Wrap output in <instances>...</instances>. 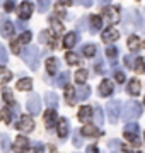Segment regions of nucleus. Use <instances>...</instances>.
Segmentation results:
<instances>
[{
	"label": "nucleus",
	"instance_id": "nucleus-45",
	"mask_svg": "<svg viewBox=\"0 0 145 153\" xmlns=\"http://www.w3.org/2000/svg\"><path fill=\"white\" fill-rule=\"evenodd\" d=\"M109 148L116 152L118 148H120V141H118V140H111V141H109Z\"/></svg>",
	"mask_w": 145,
	"mask_h": 153
},
{
	"label": "nucleus",
	"instance_id": "nucleus-43",
	"mask_svg": "<svg viewBox=\"0 0 145 153\" xmlns=\"http://www.w3.org/2000/svg\"><path fill=\"white\" fill-rule=\"evenodd\" d=\"M14 7H16V0H7L5 2V10L7 12H12L14 10Z\"/></svg>",
	"mask_w": 145,
	"mask_h": 153
},
{
	"label": "nucleus",
	"instance_id": "nucleus-52",
	"mask_svg": "<svg viewBox=\"0 0 145 153\" xmlns=\"http://www.w3.org/2000/svg\"><path fill=\"white\" fill-rule=\"evenodd\" d=\"M106 2H109V0H101V4H106Z\"/></svg>",
	"mask_w": 145,
	"mask_h": 153
},
{
	"label": "nucleus",
	"instance_id": "nucleus-3",
	"mask_svg": "<svg viewBox=\"0 0 145 153\" xmlns=\"http://www.w3.org/2000/svg\"><path fill=\"white\" fill-rule=\"evenodd\" d=\"M125 138L132 141L135 146H138L140 145V140H138V124L137 123H128V124L125 126V131H123Z\"/></svg>",
	"mask_w": 145,
	"mask_h": 153
},
{
	"label": "nucleus",
	"instance_id": "nucleus-1",
	"mask_svg": "<svg viewBox=\"0 0 145 153\" xmlns=\"http://www.w3.org/2000/svg\"><path fill=\"white\" fill-rule=\"evenodd\" d=\"M142 116V105L138 102H126L125 107H123V119L130 123V121L138 119Z\"/></svg>",
	"mask_w": 145,
	"mask_h": 153
},
{
	"label": "nucleus",
	"instance_id": "nucleus-7",
	"mask_svg": "<svg viewBox=\"0 0 145 153\" xmlns=\"http://www.w3.org/2000/svg\"><path fill=\"white\" fill-rule=\"evenodd\" d=\"M102 14H104V17H106L108 21H109V24H118L120 22V7H106L104 10H102Z\"/></svg>",
	"mask_w": 145,
	"mask_h": 153
},
{
	"label": "nucleus",
	"instance_id": "nucleus-9",
	"mask_svg": "<svg viewBox=\"0 0 145 153\" xmlns=\"http://www.w3.org/2000/svg\"><path fill=\"white\" fill-rule=\"evenodd\" d=\"M31 14H33V4L29 0H24L22 4H21V7L17 9V16H19V19L26 21V19L31 17Z\"/></svg>",
	"mask_w": 145,
	"mask_h": 153
},
{
	"label": "nucleus",
	"instance_id": "nucleus-23",
	"mask_svg": "<svg viewBox=\"0 0 145 153\" xmlns=\"http://www.w3.org/2000/svg\"><path fill=\"white\" fill-rule=\"evenodd\" d=\"M65 99H67L68 105L75 104V90H73L70 85H67V87H65Z\"/></svg>",
	"mask_w": 145,
	"mask_h": 153
},
{
	"label": "nucleus",
	"instance_id": "nucleus-50",
	"mask_svg": "<svg viewBox=\"0 0 145 153\" xmlns=\"http://www.w3.org/2000/svg\"><path fill=\"white\" fill-rule=\"evenodd\" d=\"M56 16H60V17H63V16H65V12H63V10H61V9H60V7H56Z\"/></svg>",
	"mask_w": 145,
	"mask_h": 153
},
{
	"label": "nucleus",
	"instance_id": "nucleus-6",
	"mask_svg": "<svg viewBox=\"0 0 145 153\" xmlns=\"http://www.w3.org/2000/svg\"><path fill=\"white\" fill-rule=\"evenodd\" d=\"M16 128L19 129V131H22V133H31L34 129L33 117H29V116H22V117H21V121L16 124Z\"/></svg>",
	"mask_w": 145,
	"mask_h": 153
},
{
	"label": "nucleus",
	"instance_id": "nucleus-13",
	"mask_svg": "<svg viewBox=\"0 0 145 153\" xmlns=\"http://www.w3.org/2000/svg\"><path fill=\"white\" fill-rule=\"evenodd\" d=\"M118 38H120V33H118L116 29H113V27H111V29H106V31L102 33V41H104L106 44L114 43Z\"/></svg>",
	"mask_w": 145,
	"mask_h": 153
},
{
	"label": "nucleus",
	"instance_id": "nucleus-12",
	"mask_svg": "<svg viewBox=\"0 0 145 153\" xmlns=\"http://www.w3.org/2000/svg\"><path fill=\"white\" fill-rule=\"evenodd\" d=\"M56 126H58V136H60V138H67L68 129H70L68 121L65 119V117H58V123H56Z\"/></svg>",
	"mask_w": 145,
	"mask_h": 153
},
{
	"label": "nucleus",
	"instance_id": "nucleus-34",
	"mask_svg": "<svg viewBox=\"0 0 145 153\" xmlns=\"http://www.w3.org/2000/svg\"><path fill=\"white\" fill-rule=\"evenodd\" d=\"M90 95V88L89 87H82V88H78L77 90V99H80V100H85V99Z\"/></svg>",
	"mask_w": 145,
	"mask_h": 153
},
{
	"label": "nucleus",
	"instance_id": "nucleus-46",
	"mask_svg": "<svg viewBox=\"0 0 145 153\" xmlns=\"http://www.w3.org/2000/svg\"><path fill=\"white\" fill-rule=\"evenodd\" d=\"M77 4H80V5H84V7H90L92 5V0H75Z\"/></svg>",
	"mask_w": 145,
	"mask_h": 153
},
{
	"label": "nucleus",
	"instance_id": "nucleus-24",
	"mask_svg": "<svg viewBox=\"0 0 145 153\" xmlns=\"http://www.w3.org/2000/svg\"><path fill=\"white\" fill-rule=\"evenodd\" d=\"M12 33H14V24L10 21H5L2 24V34L5 36V38H10Z\"/></svg>",
	"mask_w": 145,
	"mask_h": 153
},
{
	"label": "nucleus",
	"instance_id": "nucleus-51",
	"mask_svg": "<svg viewBox=\"0 0 145 153\" xmlns=\"http://www.w3.org/2000/svg\"><path fill=\"white\" fill-rule=\"evenodd\" d=\"M17 27H19V29H24V27H26V24H24V22H19V24H17Z\"/></svg>",
	"mask_w": 145,
	"mask_h": 153
},
{
	"label": "nucleus",
	"instance_id": "nucleus-4",
	"mask_svg": "<svg viewBox=\"0 0 145 153\" xmlns=\"http://www.w3.org/2000/svg\"><path fill=\"white\" fill-rule=\"evenodd\" d=\"M120 112H121V104L118 100H111L108 104V114H109V123L111 124H116L118 117H120Z\"/></svg>",
	"mask_w": 145,
	"mask_h": 153
},
{
	"label": "nucleus",
	"instance_id": "nucleus-32",
	"mask_svg": "<svg viewBox=\"0 0 145 153\" xmlns=\"http://www.w3.org/2000/svg\"><path fill=\"white\" fill-rule=\"evenodd\" d=\"M138 46H140L138 36H130V38H128V48L132 49V51H137V49H138Z\"/></svg>",
	"mask_w": 145,
	"mask_h": 153
},
{
	"label": "nucleus",
	"instance_id": "nucleus-31",
	"mask_svg": "<svg viewBox=\"0 0 145 153\" xmlns=\"http://www.w3.org/2000/svg\"><path fill=\"white\" fill-rule=\"evenodd\" d=\"M94 112H96V117H94V119H96V124H97V126H102V124H104V114H102V109H101L99 105H96V111H94Z\"/></svg>",
	"mask_w": 145,
	"mask_h": 153
},
{
	"label": "nucleus",
	"instance_id": "nucleus-5",
	"mask_svg": "<svg viewBox=\"0 0 145 153\" xmlns=\"http://www.w3.org/2000/svg\"><path fill=\"white\" fill-rule=\"evenodd\" d=\"M28 111L31 114H39L41 112V99L36 94H31L28 99Z\"/></svg>",
	"mask_w": 145,
	"mask_h": 153
},
{
	"label": "nucleus",
	"instance_id": "nucleus-30",
	"mask_svg": "<svg viewBox=\"0 0 145 153\" xmlns=\"http://www.w3.org/2000/svg\"><path fill=\"white\" fill-rule=\"evenodd\" d=\"M10 140H9V136L7 134H0V146H2V150L4 152H9L10 150Z\"/></svg>",
	"mask_w": 145,
	"mask_h": 153
},
{
	"label": "nucleus",
	"instance_id": "nucleus-16",
	"mask_svg": "<svg viewBox=\"0 0 145 153\" xmlns=\"http://www.w3.org/2000/svg\"><path fill=\"white\" fill-rule=\"evenodd\" d=\"M99 94L102 97H108V95H111L113 94V82L109 80H102L99 85Z\"/></svg>",
	"mask_w": 145,
	"mask_h": 153
},
{
	"label": "nucleus",
	"instance_id": "nucleus-54",
	"mask_svg": "<svg viewBox=\"0 0 145 153\" xmlns=\"http://www.w3.org/2000/svg\"><path fill=\"white\" fill-rule=\"evenodd\" d=\"M144 104H145V100H144Z\"/></svg>",
	"mask_w": 145,
	"mask_h": 153
},
{
	"label": "nucleus",
	"instance_id": "nucleus-42",
	"mask_svg": "<svg viewBox=\"0 0 145 153\" xmlns=\"http://www.w3.org/2000/svg\"><path fill=\"white\" fill-rule=\"evenodd\" d=\"M114 78H116L118 83H123L125 80H126V75H125L123 71H116V73H114Z\"/></svg>",
	"mask_w": 145,
	"mask_h": 153
},
{
	"label": "nucleus",
	"instance_id": "nucleus-44",
	"mask_svg": "<svg viewBox=\"0 0 145 153\" xmlns=\"http://www.w3.org/2000/svg\"><path fill=\"white\" fill-rule=\"evenodd\" d=\"M41 153H58V152L55 150V146H53V145H45Z\"/></svg>",
	"mask_w": 145,
	"mask_h": 153
},
{
	"label": "nucleus",
	"instance_id": "nucleus-10",
	"mask_svg": "<svg viewBox=\"0 0 145 153\" xmlns=\"http://www.w3.org/2000/svg\"><path fill=\"white\" fill-rule=\"evenodd\" d=\"M39 43L48 44L51 49H56V36H51L50 31H41V34H39Z\"/></svg>",
	"mask_w": 145,
	"mask_h": 153
},
{
	"label": "nucleus",
	"instance_id": "nucleus-8",
	"mask_svg": "<svg viewBox=\"0 0 145 153\" xmlns=\"http://www.w3.org/2000/svg\"><path fill=\"white\" fill-rule=\"evenodd\" d=\"M31 33H24V34H21V38L19 39H16V41H12V51L16 53V55H19L21 53V46H24V44H28L29 41H31Z\"/></svg>",
	"mask_w": 145,
	"mask_h": 153
},
{
	"label": "nucleus",
	"instance_id": "nucleus-26",
	"mask_svg": "<svg viewBox=\"0 0 145 153\" xmlns=\"http://www.w3.org/2000/svg\"><path fill=\"white\" fill-rule=\"evenodd\" d=\"M50 22H51V29H53V33H55V34H63L65 27H63V24H61L60 21H56V19H50Z\"/></svg>",
	"mask_w": 145,
	"mask_h": 153
},
{
	"label": "nucleus",
	"instance_id": "nucleus-48",
	"mask_svg": "<svg viewBox=\"0 0 145 153\" xmlns=\"http://www.w3.org/2000/svg\"><path fill=\"white\" fill-rule=\"evenodd\" d=\"M87 153H99V150H97L96 145H89V146H87Z\"/></svg>",
	"mask_w": 145,
	"mask_h": 153
},
{
	"label": "nucleus",
	"instance_id": "nucleus-41",
	"mask_svg": "<svg viewBox=\"0 0 145 153\" xmlns=\"http://www.w3.org/2000/svg\"><path fill=\"white\" fill-rule=\"evenodd\" d=\"M7 58H9V55H7V49L0 44V63H7Z\"/></svg>",
	"mask_w": 145,
	"mask_h": 153
},
{
	"label": "nucleus",
	"instance_id": "nucleus-47",
	"mask_svg": "<svg viewBox=\"0 0 145 153\" xmlns=\"http://www.w3.org/2000/svg\"><path fill=\"white\" fill-rule=\"evenodd\" d=\"M73 145H75V146H82L80 138H78V133H73Z\"/></svg>",
	"mask_w": 145,
	"mask_h": 153
},
{
	"label": "nucleus",
	"instance_id": "nucleus-11",
	"mask_svg": "<svg viewBox=\"0 0 145 153\" xmlns=\"http://www.w3.org/2000/svg\"><path fill=\"white\" fill-rule=\"evenodd\" d=\"M29 150V141L28 138L24 136H17L16 141H14V152L16 153H26Z\"/></svg>",
	"mask_w": 145,
	"mask_h": 153
},
{
	"label": "nucleus",
	"instance_id": "nucleus-53",
	"mask_svg": "<svg viewBox=\"0 0 145 153\" xmlns=\"http://www.w3.org/2000/svg\"><path fill=\"white\" fill-rule=\"evenodd\" d=\"M113 153H118V152H113Z\"/></svg>",
	"mask_w": 145,
	"mask_h": 153
},
{
	"label": "nucleus",
	"instance_id": "nucleus-25",
	"mask_svg": "<svg viewBox=\"0 0 145 153\" xmlns=\"http://www.w3.org/2000/svg\"><path fill=\"white\" fill-rule=\"evenodd\" d=\"M45 100H46V104L50 105V107H56V105H58V97H56L55 92H48L45 95Z\"/></svg>",
	"mask_w": 145,
	"mask_h": 153
},
{
	"label": "nucleus",
	"instance_id": "nucleus-19",
	"mask_svg": "<svg viewBox=\"0 0 145 153\" xmlns=\"http://www.w3.org/2000/svg\"><path fill=\"white\" fill-rule=\"evenodd\" d=\"M10 78H12V71L7 70L5 66H0V85L10 82Z\"/></svg>",
	"mask_w": 145,
	"mask_h": 153
},
{
	"label": "nucleus",
	"instance_id": "nucleus-20",
	"mask_svg": "<svg viewBox=\"0 0 145 153\" xmlns=\"http://www.w3.org/2000/svg\"><path fill=\"white\" fill-rule=\"evenodd\" d=\"M140 88H142V85H140V82L137 80V78L130 80V83H128V94H132V95H138Z\"/></svg>",
	"mask_w": 145,
	"mask_h": 153
},
{
	"label": "nucleus",
	"instance_id": "nucleus-40",
	"mask_svg": "<svg viewBox=\"0 0 145 153\" xmlns=\"http://www.w3.org/2000/svg\"><path fill=\"white\" fill-rule=\"evenodd\" d=\"M0 116H2V119H4V123H7V124H10V111H9V109H7V107H5V109H2V111H0Z\"/></svg>",
	"mask_w": 145,
	"mask_h": 153
},
{
	"label": "nucleus",
	"instance_id": "nucleus-29",
	"mask_svg": "<svg viewBox=\"0 0 145 153\" xmlns=\"http://www.w3.org/2000/svg\"><path fill=\"white\" fill-rule=\"evenodd\" d=\"M133 70L137 71L138 75H142V73H145V61H144V58H137V60H135Z\"/></svg>",
	"mask_w": 145,
	"mask_h": 153
},
{
	"label": "nucleus",
	"instance_id": "nucleus-17",
	"mask_svg": "<svg viewBox=\"0 0 145 153\" xmlns=\"http://www.w3.org/2000/svg\"><path fill=\"white\" fill-rule=\"evenodd\" d=\"M75 43H77V34L75 33H68L65 38H63V46L67 49H72L73 46H75Z\"/></svg>",
	"mask_w": 145,
	"mask_h": 153
},
{
	"label": "nucleus",
	"instance_id": "nucleus-18",
	"mask_svg": "<svg viewBox=\"0 0 145 153\" xmlns=\"http://www.w3.org/2000/svg\"><path fill=\"white\" fill-rule=\"evenodd\" d=\"M55 119H56V112L53 109H50V111H46V112H45V124H46V128H48V129H51V128H53Z\"/></svg>",
	"mask_w": 145,
	"mask_h": 153
},
{
	"label": "nucleus",
	"instance_id": "nucleus-39",
	"mask_svg": "<svg viewBox=\"0 0 145 153\" xmlns=\"http://www.w3.org/2000/svg\"><path fill=\"white\" fill-rule=\"evenodd\" d=\"M106 56H108V58H111V60H114V58L118 56V48H114V46H108Z\"/></svg>",
	"mask_w": 145,
	"mask_h": 153
},
{
	"label": "nucleus",
	"instance_id": "nucleus-14",
	"mask_svg": "<svg viewBox=\"0 0 145 153\" xmlns=\"http://www.w3.org/2000/svg\"><path fill=\"white\" fill-rule=\"evenodd\" d=\"M92 114H94V109L90 105H84V107H80V111H78V119L82 121V123H85V121H89L92 117Z\"/></svg>",
	"mask_w": 145,
	"mask_h": 153
},
{
	"label": "nucleus",
	"instance_id": "nucleus-28",
	"mask_svg": "<svg viewBox=\"0 0 145 153\" xmlns=\"http://www.w3.org/2000/svg\"><path fill=\"white\" fill-rule=\"evenodd\" d=\"M90 27L92 31H99L102 27V19L99 16H90Z\"/></svg>",
	"mask_w": 145,
	"mask_h": 153
},
{
	"label": "nucleus",
	"instance_id": "nucleus-35",
	"mask_svg": "<svg viewBox=\"0 0 145 153\" xmlns=\"http://www.w3.org/2000/svg\"><path fill=\"white\" fill-rule=\"evenodd\" d=\"M68 78H70V73H68V71H63V73L58 76V80H56V85H60V87H67Z\"/></svg>",
	"mask_w": 145,
	"mask_h": 153
},
{
	"label": "nucleus",
	"instance_id": "nucleus-27",
	"mask_svg": "<svg viewBox=\"0 0 145 153\" xmlns=\"http://www.w3.org/2000/svg\"><path fill=\"white\" fill-rule=\"evenodd\" d=\"M2 99H4V100H5L9 105H14V104H16V100H14V95H12L10 88H4V90H2Z\"/></svg>",
	"mask_w": 145,
	"mask_h": 153
},
{
	"label": "nucleus",
	"instance_id": "nucleus-37",
	"mask_svg": "<svg viewBox=\"0 0 145 153\" xmlns=\"http://www.w3.org/2000/svg\"><path fill=\"white\" fill-rule=\"evenodd\" d=\"M85 80H87V70H78L77 73H75V82L77 83H84Z\"/></svg>",
	"mask_w": 145,
	"mask_h": 153
},
{
	"label": "nucleus",
	"instance_id": "nucleus-21",
	"mask_svg": "<svg viewBox=\"0 0 145 153\" xmlns=\"http://www.w3.org/2000/svg\"><path fill=\"white\" fill-rule=\"evenodd\" d=\"M46 70L50 75H55V71L58 70V60L56 58H48L46 60Z\"/></svg>",
	"mask_w": 145,
	"mask_h": 153
},
{
	"label": "nucleus",
	"instance_id": "nucleus-22",
	"mask_svg": "<svg viewBox=\"0 0 145 153\" xmlns=\"http://www.w3.org/2000/svg\"><path fill=\"white\" fill-rule=\"evenodd\" d=\"M17 90H31L33 88V80L31 78H22V80H19L17 82Z\"/></svg>",
	"mask_w": 145,
	"mask_h": 153
},
{
	"label": "nucleus",
	"instance_id": "nucleus-2",
	"mask_svg": "<svg viewBox=\"0 0 145 153\" xmlns=\"http://www.w3.org/2000/svg\"><path fill=\"white\" fill-rule=\"evenodd\" d=\"M24 61L29 65L31 70H38V63H39V49L36 46H29L26 48V51L22 53Z\"/></svg>",
	"mask_w": 145,
	"mask_h": 153
},
{
	"label": "nucleus",
	"instance_id": "nucleus-15",
	"mask_svg": "<svg viewBox=\"0 0 145 153\" xmlns=\"http://www.w3.org/2000/svg\"><path fill=\"white\" fill-rule=\"evenodd\" d=\"M80 133H82V136H90V138H94V136H101L102 133L99 131V129H96V126L92 124H85L82 129H80Z\"/></svg>",
	"mask_w": 145,
	"mask_h": 153
},
{
	"label": "nucleus",
	"instance_id": "nucleus-33",
	"mask_svg": "<svg viewBox=\"0 0 145 153\" xmlns=\"http://www.w3.org/2000/svg\"><path fill=\"white\" fill-rule=\"evenodd\" d=\"M65 60H67L68 65H78V63H80L78 56L75 55V53H72V51H68L67 55H65Z\"/></svg>",
	"mask_w": 145,
	"mask_h": 153
},
{
	"label": "nucleus",
	"instance_id": "nucleus-55",
	"mask_svg": "<svg viewBox=\"0 0 145 153\" xmlns=\"http://www.w3.org/2000/svg\"><path fill=\"white\" fill-rule=\"evenodd\" d=\"M138 153H142V152H138Z\"/></svg>",
	"mask_w": 145,
	"mask_h": 153
},
{
	"label": "nucleus",
	"instance_id": "nucleus-38",
	"mask_svg": "<svg viewBox=\"0 0 145 153\" xmlns=\"http://www.w3.org/2000/svg\"><path fill=\"white\" fill-rule=\"evenodd\" d=\"M50 4H51V0H38L39 12H46L48 9H50Z\"/></svg>",
	"mask_w": 145,
	"mask_h": 153
},
{
	"label": "nucleus",
	"instance_id": "nucleus-36",
	"mask_svg": "<svg viewBox=\"0 0 145 153\" xmlns=\"http://www.w3.org/2000/svg\"><path fill=\"white\" fill-rule=\"evenodd\" d=\"M84 55L85 56H96L97 55V46H94V44H87V46H84Z\"/></svg>",
	"mask_w": 145,
	"mask_h": 153
},
{
	"label": "nucleus",
	"instance_id": "nucleus-49",
	"mask_svg": "<svg viewBox=\"0 0 145 153\" xmlns=\"http://www.w3.org/2000/svg\"><path fill=\"white\" fill-rule=\"evenodd\" d=\"M58 2H60L61 5H65V7H68L70 4H72V0H58Z\"/></svg>",
	"mask_w": 145,
	"mask_h": 153
}]
</instances>
